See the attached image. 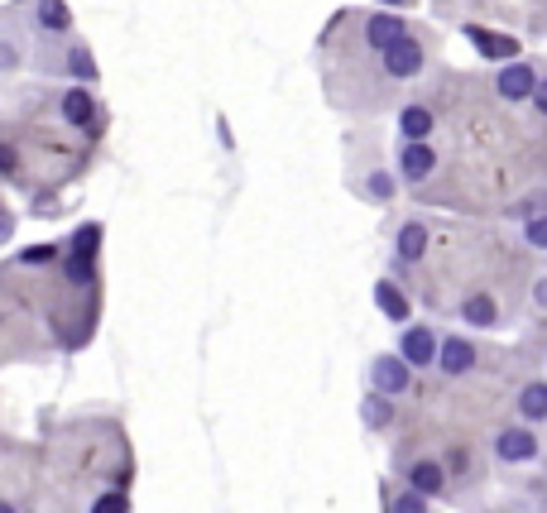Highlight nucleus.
Masks as SVG:
<instances>
[{
    "label": "nucleus",
    "mask_w": 547,
    "mask_h": 513,
    "mask_svg": "<svg viewBox=\"0 0 547 513\" xmlns=\"http://www.w3.org/2000/svg\"><path fill=\"white\" fill-rule=\"evenodd\" d=\"M10 235H15V217H10L5 207H0V241H10Z\"/></svg>",
    "instance_id": "26"
},
{
    "label": "nucleus",
    "mask_w": 547,
    "mask_h": 513,
    "mask_svg": "<svg viewBox=\"0 0 547 513\" xmlns=\"http://www.w3.org/2000/svg\"><path fill=\"white\" fill-rule=\"evenodd\" d=\"M437 336H442V331H437L432 321H403L394 355L408 369H432V360H437Z\"/></svg>",
    "instance_id": "4"
},
{
    "label": "nucleus",
    "mask_w": 547,
    "mask_h": 513,
    "mask_svg": "<svg viewBox=\"0 0 547 513\" xmlns=\"http://www.w3.org/2000/svg\"><path fill=\"white\" fill-rule=\"evenodd\" d=\"M15 173H20V149L0 145V178H15Z\"/></svg>",
    "instance_id": "25"
},
{
    "label": "nucleus",
    "mask_w": 547,
    "mask_h": 513,
    "mask_svg": "<svg viewBox=\"0 0 547 513\" xmlns=\"http://www.w3.org/2000/svg\"><path fill=\"white\" fill-rule=\"evenodd\" d=\"M543 201H547V193H543V187H533V193H528V197H523L519 207H514V217H519V221H533V217H543Z\"/></svg>",
    "instance_id": "23"
},
{
    "label": "nucleus",
    "mask_w": 547,
    "mask_h": 513,
    "mask_svg": "<svg viewBox=\"0 0 547 513\" xmlns=\"http://www.w3.org/2000/svg\"><path fill=\"white\" fill-rule=\"evenodd\" d=\"M399 34H408V25H403V15H394V10H370V15L361 20L365 53H379L384 43H394Z\"/></svg>",
    "instance_id": "10"
},
{
    "label": "nucleus",
    "mask_w": 547,
    "mask_h": 513,
    "mask_svg": "<svg viewBox=\"0 0 547 513\" xmlns=\"http://www.w3.org/2000/svg\"><path fill=\"white\" fill-rule=\"evenodd\" d=\"M475 360H480V351L466 341V336H437V369H442L447 379H461V375H471Z\"/></svg>",
    "instance_id": "9"
},
{
    "label": "nucleus",
    "mask_w": 547,
    "mask_h": 513,
    "mask_svg": "<svg viewBox=\"0 0 547 513\" xmlns=\"http://www.w3.org/2000/svg\"><path fill=\"white\" fill-rule=\"evenodd\" d=\"M461 321H471V327H480V331H495L504 317H499V303L490 293H471L466 303H461Z\"/></svg>",
    "instance_id": "16"
},
{
    "label": "nucleus",
    "mask_w": 547,
    "mask_h": 513,
    "mask_svg": "<svg viewBox=\"0 0 547 513\" xmlns=\"http://www.w3.org/2000/svg\"><path fill=\"white\" fill-rule=\"evenodd\" d=\"M20 63H25V34H20L15 15H0V77L20 73Z\"/></svg>",
    "instance_id": "15"
},
{
    "label": "nucleus",
    "mask_w": 547,
    "mask_h": 513,
    "mask_svg": "<svg viewBox=\"0 0 547 513\" xmlns=\"http://www.w3.org/2000/svg\"><path fill=\"white\" fill-rule=\"evenodd\" d=\"M538 82H543V77H538V67H533V63H523V58H509V63L495 73L490 87H495V97H499V101L519 106V101H528V91L538 87Z\"/></svg>",
    "instance_id": "6"
},
{
    "label": "nucleus",
    "mask_w": 547,
    "mask_h": 513,
    "mask_svg": "<svg viewBox=\"0 0 547 513\" xmlns=\"http://www.w3.org/2000/svg\"><path fill=\"white\" fill-rule=\"evenodd\" d=\"M394 130L403 139H432V130H437V115H432V106H423V101H408V106H399V115H394Z\"/></svg>",
    "instance_id": "14"
},
{
    "label": "nucleus",
    "mask_w": 547,
    "mask_h": 513,
    "mask_svg": "<svg viewBox=\"0 0 547 513\" xmlns=\"http://www.w3.org/2000/svg\"><path fill=\"white\" fill-rule=\"evenodd\" d=\"M34 29H39V39H73V15H67L63 0H34Z\"/></svg>",
    "instance_id": "12"
},
{
    "label": "nucleus",
    "mask_w": 547,
    "mask_h": 513,
    "mask_svg": "<svg viewBox=\"0 0 547 513\" xmlns=\"http://www.w3.org/2000/svg\"><path fill=\"white\" fill-rule=\"evenodd\" d=\"M389 513H432V499H423L418 489H394V499H389Z\"/></svg>",
    "instance_id": "21"
},
{
    "label": "nucleus",
    "mask_w": 547,
    "mask_h": 513,
    "mask_svg": "<svg viewBox=\"0 0 547 513\" xmlns=\"http://www.w3.org/2000/svg\"><path fill=\"white\" fill-rule=\"evenodd\" d=\"M361 417H365V427L370 432H379V427H389L394 422V399H384V393H365V403H361Z\"/></svg>",
    "instance_id": "20"
},
{
    "label": "nucleus",
    "mask_w": 547,
    "mask_h": 513,
    "mask_svg": "<svg viewBox=\"0 0 547 513\" xmlns=\"http://www.w3.org/2000/svg\"><path fill=\"white\" fill-rule=\"evenodd\" d=\"M58 121H63L67 130H77V135H97L101 130L106 115H101V106H97V97H91L87 82L58 91Z\"/></svg>",
    "instance_id": "2"
},
{
    "label": "nucleus",
    "mask_w": 547,
    "mask_h": 513,
    "mask_svg": "<svg viewBox=\"0 0 547 513\" xmlns=\"http://www.w3.org/2000/svg\"><path fill=\"white\" fill-rule=\"evenodd\" d=\"M87 513H130V499L121 494V489H106V494L91 499V509Z\"/></svg>",
    "instance_id": "22"
},
{
    "label": "nucleus",
    "mask_w": 547,
    "mask_h": 513,
    "mask_svg": "<svg viewBox=\"0 0 547 513\" xmlns=\"http://www.w3.org/2000/svg\"><path fill=\"white\" fill-rule=\"evenodd\" d=\"M447 461H437V456H418V461H408L403 465V485L408 489H418L423 499H437V494H447Z\"/></svg>",
    "instance_id": "7"
},
{
    "label": "nucleus",
    "mask_w": 547,
    "mask_h": 513,
    "mask_svg": "<svg viewBox=\"0 0 547 513\" xmlns=\"http://www.w3.org/2000/svg\"><path fill=\"white\" fill-rule=\"evenodd\" d=\"M519 413H523V422H533V427L547 417V384L543 379H533V384L519 389Z\"/></svg>",
    "instance_id": "18"
},
{
    "label": "nucleus",
    "mask_w": 547,
    "mask_h": 513,
    "mask_svg": "<svg viewBox=\"0 0 547 513\" xmlns=\"http://www.w3.org/2000/svg\"><path fill=\"white\" fill-rule=\"evenodd\" d=\"M370 389L384 393V399H399V393L413 389V369L399 360V355H375L370 360Z\"/></svg>",
    "instance_id": "8"
},
{
    "label": "nucleus",
    "mask_w": 547,
    "mask_h": 513,
    "mask_svg": "<svg viewBox=\"0 0 547 513\" xmlns=\"http://www.w3.org/2000/svg\"><path fill=\"white\" fill-rule=\"evenodd\" d=\"M58 77H73V82H97V58H91L87 43L67 39L58 49Z\"/></svg>",
    "instance_id": "13"
},
{
    "label": "nucleus",
    "mask_w": 547,
    "mask_h": 513,
    "mask_svg": "<svg viewBox=\"0 0 547 513\" xmlns=\"http://www.w3.org/2000/svg\"><path fill=\"white\" fill-rule=\"evenodd\" d=\"M423 67H427V49L413 39V34H399L394 43H384V49H379V77L394 82V87L423 77Z\"/></svg>",
    "instance_id": "1"
},
{
    "label": "nucleus",
    "mask_w": 547,
    "mask_h": 513,
    "mask_svg": "<svg viewBox=\"0 0 547 513\" xmlns=\"http://www.w3.org/2000/svg\"><path fill=\"white\" fill-rule=\"evenodd\" d=\"M427 249H432V231H427V221H403L394 231V259L399 264H423Z\"/></svg>",
    "instance_id": "11"
},
{
    "label": "nucleus",
    "mask_w": 547,
    "mask_h": 513,
    "mask_svg": "<svg viewBox=\"0 0 547 513\" xmlns=\"http://www.w3.org/2000/svg\"><path fill=\"white\" fill-rule=\"evenodd\" d=\"M379 5H394L399 10V5H408V0H379Z\"/></svg>",
    "instance_id": "28"
},
{
    "label": "nucleus",
    "mask_w": 547,
    "mask_h": 513,
    "mask_svg": "<svg viewBox=\"0 0 547 513\" xmlns=\"http://www.w3.org/2000/svg\"><path fill=\"white\" fill-rule=\"evenodd\" d=\"M375 307H379V312H384L389 321H399V327L413 317V307H408V293H403V288H394V283H389V279H379V283H375Z\"/></svg>",
    "instance_id": "17"
},
{
    "label": "nucleus",
    "mask_w": 547,
    "mask_h": 513,
    "mask_svg": "<svg viewBox=\"0 0 547 513\" xmlns=\"http://www.w3.org/2000/svg\"><path fill=\"white\" fill-rule=\"evenodd\" d=\"M466 34H471L475 43H480V53H485V58H504V63H509V58H519V43H514V39H504V34H490V29H480V25H471Z\"/></svg>",
    "instance_id": "19"
},
{
    "label": "nucleus",
    "mask_w": 547,
    "mask_h": 513,
    "mask_svg": "<svg viewBox=\"0 0 547 513\" xmlns=\"http://www.w3.org/2000/svg\"><path fill=\"white\" fill-rule=\"evenodd\" d=\"M523 241H528V249H547V221L543 217L523 221Z\"/></svg>",
    "instance_id": "24"
},
{
    "label": "nucleus",
    "mask_w": 547,
    "mask_h": 513,
    "mask_svg": "<svg viewBox=\"0 0 547 513\" xmlns=\"http://www.w3.org/2000/svg\"><path fill=\"white\" fill-rule=\"evenodd\" d=\"M0 513H20L15 504H10V499H0Z\"/></svg>",
    "instance_id": "27"
},
{
    "label": "nucleus",
    "mask_w": 547,
    "mask_h": 513,
    "mask_svg": "<svg viewBox=\"0 0 547 513\" xmlns=\"http://www.w3.org/2000/svg\"><path fill=\"white\" fill-rule=\"evenodd\" d=\"M495 461L499 465H533L543 456V441H538V427L533 422H514V427H499L495 441H490Z\"/></svg>",
    "instance_id": "3"
},
{
    "label": "nucleus",
    "mask_w": 547,
    "mask_h": 513,
    "mask_svg": "<svg viewBox=\"0 0 547 513\" xmlns=\"http://www.w3.org/2000/svg\"><path fill=\"white\" fill-rule=\"evenodd\" d=\"M394 169H399V178H403L408 187L432 183V173H437V149H432V139H403V149L394 154Z\"/></svg>",
    "instance_id": "5"
}]
</instances>
